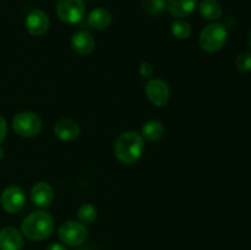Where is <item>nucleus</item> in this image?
Instances as JSON below:
<instances>
[{
    "instance_id": "obj_23",
    "label": "nucleus",
    "mask_w": 251,
    "mask_h": 250,
    "mask_svg": "<svg viewBox=\"0 0 251 250\" xmlns=\"http://www.w3.org/2000/svg\"><path fill=\"white\" fill-rule=\"evenodd\" d=\"M7 132V125H6V120L0 115V144L2 142V140L5 139Z\"/></svg>"
},
{
    "instance_id": "obj_25",
    "label": "nucleus",
    "mask_w": 251,
    "mask_h": 250,
    "mask_svg": "<svg viewBox=\"0 0 251 250\" xmlns=\"http://www.w3.org/2000/svg\"><path fill=\"white\" fill-rule=\"evenodd\" d=\"M248 42H249V46L251 47V31L249 32V37H248Z\"/></svg>"
},
{
    "instance_id": "obj_11",
    "label": "nucleus",
    "mask_w": 251,
    "mask_h": 250,
    "mask_svg": "<svg viewBox=\"0 0 251 250\" xmlns=\"http://www.w3.org/2000/svg\"><path fill=\"white\" fill-rule=\"evenodd\" d=\"M24 247L22 234L14 227H5L0 230V250H21Z\"/></svg>"
},
{
    "instance_id": "obj_6",
    "label": "nucleus",
    "mask_w": 251,
    "mask_h": 250,
    "mask_svg": "<svg viewBox=\"0 0 251 250\" xmlns=\"http://www.w3.org/2000/svg\"><path fill=\"white\" fill-rule=\"evenodd\" d=\"M59 238L63 243L70 247H78L83 244L87 239V228L82 223L75 222V221H69L63 223L59 228Z\"/></svg>"
},
{
    "instance_id": "obj_15",
    "label": "nucleus",
    "mask_w": 251,
    "mask_h": 250,
    "mask_svg": "<svg viewBox=\"0 0 251 250\" xmlns=\"http://www.w3.org/2000/svg\"><path fill=\"white\" fill-rule=\"evenodd\" d=\"M87 22L93 28L104 29L112 24V14L104 7H97L88 14Z\"/></svg>"
},
{
    "instance_id": "obj_16",
    "label": "nucleus",
    "mask_w": 251,
    "mask_h": 250,
    "mask_svg": "<svg viewBox=\"0 0 251 250\" xmlns=\"http://www.w3.org/2000/svg\"><path fill=\"white\" fill-rule=\"evenodd\" d=\"M199 11L206 20H218L222 16V6L217 0H202L199 6Z\"/></svg>"
},
{
    "instance_id": "obj_3",
    "label": "nucleus",
    "mask_w": 251,
    "mask_h": 250,
    "mask_svg": "<svg viewBox=\"0 0 251 250\" xmlns=\"http://www.w3.org/2000/svg\"><path fill=\"white\" fill-rule=\"evenodd\" d=\"M227 37L228 33L225 25L215 22V24L207 25L201 31L199 42H200V46L203 50L213 53V51L220 50L225 46L226 42H227Z\"/></svg>"
},
{
    "instance_id": "obj_4",
    "label": "nucleus",
    "mask_w": 251,
    "mask_h": 250,
    "mask_svg": "<svg viewBox=\"0 0 251 250\" xmlns=\"http://www.w3.org/2000/svg\"><path fill=\"white\" fill-rule=\"evenodd\" d=\"M56 14L59 19L66 24H78L85 17V1L83 0H58Z\"/></svg>"
},
{
    "instance_id": "obj_20",
    "label": "nucleus",
    "mask_w": 251,
    "mask_h": 250,
    "mask_svg": "<svg viewBox=\"0 0 251 250\" xmlns=\"http://www.w3.org/2000/svg\"><path fill=\"white\" fill-rule=\"evenodd\" d=\"M172 33L179 39H186L191 34V26L189 22L176 20L172 24Z\"/></svg>"
},
{
    "instance_id": "obj_8",
    "label": "nucleus",
    "mask_w": 251,
    "mask_h": 250,
    "mask_svg": "<svg viewBox=\"0 0 251 250\" xmlns=\"http://www.w3.org/2000/svg\"><path fill=\"white\" fill-rule=\"evenodd\" d=\"M147 98L156 107H166L169 100V87L163 80H150L145 86Z\"/></svg>"
},
{
    "instance_id": "obj_7",
    "label": "nucleus",
    "mask_w": 251,
    "mask_h": 250,
    "mask_svg": "<svg viewBox=\"0 0 251 250\" xmlns=\"http://www.w3.org/2000/svg\"><path fill=\"white\" fill-rule=\"evenodd\" d=\"M26 196L20 186L11 185L5 189L0 198V203L7 213H17L24 208Z\"/></svg>"
},
{
    "instance_id": "obj_22",
    "label": "nucleus",
    "mask_w": 251,
    "mask_h": 250,
    "mask_svg": "<svg viewBox=\"0 0 251 250\" xmlns=\"http://www.w3.org/2000/svg\"><path fill=\"white\" fill-rule=\"evenodd\" d=\"M140 74H141L144 77H150L153 74V68L150 63H142L140 66Z\"/></svg>"
},
{
    "instance_id": "obj_17",
    "label": "nucleus",
    "mask_w": 251,
    "mask_h": 250,
    "mask_svg": "<svg viewBox=\"0 0 251 250\" xmlns=\"http://www.w3.org/2000/svg\"><path fill=\"white\" fill-rule=\"evenodd\" d=\"M164 134V126L161 122L158 120H150V122L145 123L142 126V135L144 139L147 141H157L161 139Z\"/></svg>"
},
{
    "instance_id": "obj_10",
    "label": "nucleus",
    "mask_w": 251,
    "mask_h": 250,
    "mask_svg": "<svg viewBox=\"0 0 251 250\" xmlns=\"http://www.w3.org/2000/svg\"><path fill=\"white\" fill-rule=\"evenodd\" d=\"M54 199V191L51 186L46 181L34 184L31 189V200L37 207H48Z\"/></svg>"
},
{
    "instance_id": "obj_19",
    "label": "nucleus",
    "mask_w": 251,
    "mask_h": 250,
    "mask_svg": "<svg viewBox=\"0 0 251 250\" xmlns=\"http://www.w3.org/2000/svg\"><path fill=\"white\" fill-rule=\"evenodd\" d=\"M141 5L145 11L150 15H161L167 7L166 0H141Z\"/></svg>"
},
{
    "instance_id": "obj_21",
    "label": "nucleus",
    "mask_w": 251,
    "mask_h": 250,
    "mask_svg": "<svg viewBox=\"0 0 251 250\" xmlns=\"http://www.w3.org/2000/svg\"><path fill=\"white\" fill-rule=\"evenodd\" d=\"M235 65L243 73L251 71V53H249V51L240 53L235 59Z\"/></svg>"
},
{
    "instance_id": "obj_18",
    "label": "nucleus",
    "mask_w": 251,
    "mask_h": 250,
    "mask_svg": "<svg viewBox=\"0 0 251 250\" xmlns=\"http://www.w3.org/2000/svg\"><path fill=\"white\" fill-rule=\"evenodd\" d=\"M77 216L82 225H90V223L95 222L97 218V208L91 203H85L80 207Z\"/></svg>"
},
{
    "instance_id": "obj_24",
    "label": "nucleus",
    "mask_w": 251,
    "mask_h": 250,
    "mask_svg": "<svg viewBox=\"0 0 251 250\" xmlns=\"http://www.w3.org/2000/svg\"><path fill=\"white\" fill-rule=\"evenodd\" d=\"M46 250H68V249H66V248L64 247V245L56 244V243H53V244L48 245Z\"/></svg>"
},
{
    "instance_id": "obj_14",
    "label": "nucleus",
    "mask_w": 251,
    "mask_h": 250,
    "mask_svg": "<svg viewBox=\"0 0 251 250\" xmlns=\"http://www.w3.org/2000/svg\"><path fill=\"white\" fill-rule=\"evenodd\" d=\"M198 0H167V9L174 17L189 16L195 10Z\"/></svg>"
},
{
    "instance_id": "obj_2",
    "label": "nucleus",
    "mask_w": 251,
    "mask_h": 250,
    "mask_svg": "<svg viewBox=\"0 0 251 250\" xmlns=\"http://www.w3.org/2000/svg\"><path fill=\"white\" fill-rule=\"evenodd\" d=\"M54 220L49 213L37 211L24 220L21 225L22 234L29 240H44L53 233Z\"/></svg>"
},
{
    "instance_id": "obj_9",
    "label": "nucleus",
    "mask_w": 251,
    "mask_h": 250,
    "mask_svg": "<svg viewBox=\"0 0 251 250\" xmlns=\"http://www.w3.org/2000/svg\"><path fill=\"white\" fill-rule=\"evenodd\" d=\"M26 28L29 34L34 37H41L47 33L49 28V17L42 10H32L26 17Z\"/></svg>"
},
{
    "instance_id": "obj_1",
    "label": "nucleus",
    "mask_w": 251,
    "mask_h": 250,
    "mask_svg": "<svg viewBox=\"0 0 251 250\" xmlns=\"http://www.w3.org/2000/svg\"><path fill=\"white\" fill-rule=\"evenodd\" d=\"M144 137L136 131L123 132L114 144L115 157L124 164H134L144 153Z\"/></svg>"
},
{
    "instance_id": "obj_5",
    "label": "nucleus",
    "mask_w": 251,
    "mask_h": 250,
    "mask_svg": "<svg viewBox=\"0 0 251 250\" xmlns=\"http://www.w3.org/2000/svg\"><path fill=\"white\" fill-rule=\"evenodd\" d=\"M15 132L22 137H33L41 131L42 120L32 112H21L15 115L12 120Z\"/></svg>"
},
{
    "instance_id": "obj_12",
    "label": "nucleus",
    "mask_w": 251,
    "mask_h": 250,
    "mask_svg": "<svg viewBox=\"0 0 251 250\" xmlns=\"http://www.w3.org/2000/svg\"><path fill=\"white\" fill-rule=\"evenodd\" d=\"M54 134L63 141H73L80 135V126L71 119H60L54 125Z\"/></svg>"
},
{
    "instance_id": "obj_26",
    "label": "nucleus",
    "mask_w": 251,
    "mask_h": 250,
    "mask_svg": "<svg viewBox=\"0 0 251 250\" xmlns=\"http://www.w3.org/2000/svg\"><path fill=\"white\" fill-rule=\"evenodd\" d=\"M2 157H4V151L2 149H0V159H2Z\"/></svg>"
},
{
    "instance_id": "obj_13",
    "label": "nucleus",
    "mask_w": 251,
    "mask_h": 250,
    "mask_svg": "<svg viewBox=\"0 0 251 250\" xmlns=\"http://www.w3.org/2000/svg\"><path fill=\"white\" fill-rule=\"evenodd\" d=\"M71 47H73L76 53L81 54V55H86V54L92 53L96 43L93 37L88 32L77 31L74 33L73 38H71Z\"/></svg>"
},
{
    "instance_id": "obj_27",
    "label": "nucleus",
    "mask_w": 251,
    "mask_h": 250,
    "mask_svg": "<svg viewBox=\"0 0 251 250\" xmlns=\"http://www.w3.org/2000/svg\"><path fill=\"white\" fill-rule=\"evenodd\" d=\"M78 250H91V249H88V248H83V249H78Z\"/></svg>"
}]
</instances>
